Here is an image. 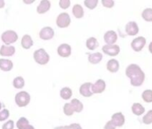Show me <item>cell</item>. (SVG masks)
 <instances>
[{
    "label": "cell",
    "mask_w": 152,
    "mask_h": 129,
    "mask_svg": "<svg viewBox=\"0 0 152 129\" xmlns=\"http://www.w3.org/2000/svg\"><path fill=\"white\" fill-rule=\"evenodd\" d=\"M126 76L131 80V85L133 86H140L145 80V73L137 64H130L125 70Z\"/></svg>",
    "instance_id": "cell-1"
},
{
    "label": "cell",
    "mask_w": 152,
    "mask_h": 129,
    "mask_svg": "<svg viewBox=\"0 0 152 129\" xmlns=\"http://www.w3.org/2000/svg\"><path fill=\"white\" fill-rule=\"evenodd\" d=\"M33 59L34 61L39 64V65H46V64L49 61V54L46 52L45 49L39 48L36 50L33 53Z\"/></svg>",
    "instance_id": "cell-2"
},
{
    "label": "cell",
    "mask_w": 152,
    "mask_h": 129,
    "mask_svg": "<svg viewBox=\"0 0 152 129\" xmlns=\"http://www.w3.org/2000/svg\"><path fill=\"white\" fill-rule=\"evenodd\" d=\"M15 101L18 107H21V108L26 107L31 102V95L29 93L25 91H21L18 94H16L15 97Z\"/></svg>",
    "instance_id": "cell-3"
},
{
    "label": "cell",
    "mask_w": 152,
    "mask_h": 129,
    "mask_svg": "<svg viewBox=\"0 0 152 129\" xmlns=\"http://www.w3.org/2000/svg\"><path fill=\"white\" fill-rule=\"evenodd\" d=\"M1 39L6 44V45H11V44L15 43L18 40V35L14 30H6L5 32L2 33Z\"/></svg>",
    "instance_id": "cell-4"
},
{
    "label": "cell",
    "mask_w": 152,
    "mask_h": 129,
    "mask_svg": "<svg viewBox=\"0 0 152 129\" xmlns=\"http://www.w3.org/2000/svg\"><path fill=\"white\" fill-rule=\"evenodd\" d=\"M71 23V17L67 13H61L56 18V25L59 28H67Z\"/></svg>",
    "instance_id": "cell-5"
},
{
    "label": "cell",
    "mask_w": 152,
    "mask_h": 129,
    "mask_svg": "<svg viewBox=\"0 0 152 129\" xmlns=\"http://www.w3.org/2000/svg\"><path fill=\"white\" fill-rule=\"evenodd\" d=\"M145 45H146V39L143 37H136L131 43V46L135 52H140L145 46Z\"/></svg>",
    "instance_id": "cell-6"
},
{
    "label": "cell",
    "mask_w": 152,
    "mask_h": 129,
    "mask_svg": "<svg viewBox=\"0 0 152 129\" xmlns=\"http://www.w3.org/2000/svg\"><path fill=\"white\" fill-rule=\"evenodd\" d=\"M102 52L109 56H116L120 53V47L117 45H105L102 47Z\"/></svg>",
    "instance_id": "cell-7"
},
{
    "label": "cell",
    "mask_w": 152,
    "mask_h": 129,
    "mask_svg": "<svg viewBox=\"0 0 152 129\" xmlns=\"http://www.w3.org/2000/svg\"><path fill=\"white\" fill-rule=\"evenodd\" d=\"M55 31L51 27H44L39 31V37L43 40H50L54 37Z\"/></svg>",
    "instance_id": "cell-8"
},
{
    "label": "cell",
    "mask_w": 152,
    "mask_h": 129,
    "mask_svg": "<svg viewBox=\"0 0 152 129\" xmlns=\"http://www.w3.org/2000/svg\"><path fill=\"white\" fill-rule=\"evenodd\" d=\"M57 53L59 56L66 58L69 57L72 53V47L68 44H62L57 47Z\"/></svg>",
    "instance_id": "cell-9"
},
{
    "label": "cell",
    "mask_w": 152,
    "mask_h": 129,
    "mask_svg": "<svg viewBox=\"0 0 152 129\" xmlns=\"http://www.w3.org/2000/svg\"><path fill=\"white\" fill-rule=\"evenodd\" d=\"M106 89V82L103 79H98L91 86L92 94H101Z\"/></svg>",
    "instance_id": "cell-10"
},
{
    "label": "cell",
    "mask_w": 152,
    "mask_h": 129,
    "mask_svg": "<svg viewBox=\"0 0 152 129\" xmlns=\"http://www.w3.org/2000/svg\"><path fill=\"white\" fill-rule=\"evenodd\" d=\"M111 121L115 125V127H117V126L120 127V126H123L124 125L125 118H124V116L122 112H116L112 116Z\"/></svg>",
    "instance_id": "cell-11"
},
{
    "label": "cell",
    "mask_w": 152,
    "mask_h": 129,
    "mask_svg": "<svg viewBox=\"0 0 152 129\" xmlns=\"http://www.w3.org/2000/svg\"><path fill=\"white\" fill-rule=\"evenodd\" d=\"M125 32L129 36H135L139 33V27L135 22H129L125 26Z\"/></svg>",
    "instance_id": "cell-12"
},
{
    "label": "cell",
    "mask_w": 152,
    "mask_h": 129,
    "mask_svg": "<svg viewBox=\"0 0 152 129\" xmlns=\"http://www.w3.org/2000/svg\"><path fill=\"white\" fill-rule=\"evenodd\" d=\"M91 86H92V83L91 82H87V83H84L80 87V94L83 96V97H91L92 96V91H91Z\"/></svg>",
    "instance_id": "cell-13"
},
{
    "label": "cell",
    "mask_w": 152,
    "mask_h": 129,
    "mask_svg": "<svg viewBox=\"0 0 152 129\" xmlns=\"http://www.w3.org/2000/svg\"><path fill=\"white\" fill-rule=\"evenodd\" d=\"M104 40L107 45H114L117 40V34L114 30H108L104 35Z\"/></svg>",
    "instance_id": "cell-14"
},
{
    "label": "cell",
    "mask_w": 152,
    "mask_h": 129,
    "mask_svg": "<svg viewBox=\"0 0 152 129\" xmlns=\"http://www.w3.org/2000/svg\"><path fill=\"white\" fill-rule=\"evenodd\" d=\"M119 61L115 59H111L107 63V69L111 73H115L119 71Z\"/></svg>",
    "instance_id": "cell-15"
},
{
    "label": "cell",
    "mask_w": 152,
    "mask_h": 129,
    "mask_svg": "<svg viewBox=\"0 0 152 129\" xmlns=\"http://www.w3.org/2000/svg\"><path fill=\"white\" fill-rule=\"evenodd\" d=\"M15 53V48L13 45H3L0 48V55L1 56H12Z\"/></svg>",
    "instance_id": "cell-16"
},
{
    "label": "cell",
    "mask_w": 152,
    "mask_h": 129,
    "mask_svg": "<svg viewBox=\"0 0 152 129\" xmlns=\"http://www.w3.org/2000/svg\"><path fill=\"white\" fill-rule=\"evenodd\" d=\"M14 67V63L8 59H0V70L3 71H10Z\"/></svg>",
    "instance_id": "cell-17"
},
{
    "label": "cell",
    "mask_w": 152,
    "mask_h": 129,
    "mask_svg": "<svg viewBox=\"0 0 152 129\" xmlns=\"http://www.w3.org/2000/svg\"><path fill=\"white\" fill-rule=\"evenodd\" d=\"M50 6H51V3L49 1H48V0H42V1H40L39 6L37 7V13L40 14H45L50 9Z\"/></svg>",
    "instance_id": "cell-18"
},
{
    "label": "cell",
    "mask_w": 152,
    "mask_h": 129,
    "mask_svg": "<svg viewBox=\"0 0 152 129\" xmlns=\"http://www.w3.org/2000/svg\"><path fill=\"white\" fill-rule=\"evenodd\" d=\"M21 45L23 46V48L24 49H30L32 45H33V40L31 38V37L28 34L24 35L22 38L21 41Z\"/></svg>",
    "instance_id": "cell-19"
},
{
    "label": "cell",
    "mask_w": 152,
    "mask_h": 129,
    "mask_svg": "<svg viewBox=\"0 0 152 129\" xmlns=\"http://www.w3.org/2000/svg\"><path fill=\"white\" fill-rule=\"evenodd\" d=\"M103 59V55L101 53H90L88 56V60L92 64H98Z\"/></svg>",
    "instance_id": "cell-20"
},
{
    "label": "cell",
    "mask_w": 152,
    "mask_h": 129,
    "mask_svg": "<svg viewBox=\"0 0 152 129\" xmlns=\"http://www.w3.org/2000/svg\"><path fill=\"white\" fill-rule=\"evenodd\" d=\"M72 14L74 15L75 18H77V19L83 18L84 15V11H83V6L81 5H78V4L74 5L72 7Z\"/></svg>",
    "instance_id": "cell-21"
},
{
    "label": "cell",
    "mask_w": 152,
    "mask_h": 129,
    "mask_svg": "<svg viewBox=\"0 0 152 129\" xmlns=\"http://www.w3.org/2000/svg\"><path fill=\"white\" fill-rule=\"evenodd\" d=\"M70 103H71V104H72V106L73 107L74 112L80 113V112H82V111H83V102H82L80 100L74 98V99H72V100L71 101V102H70Z\"/></svg>",
    "instance_id": "cell-22"
},
{
    "label": "cell",
    "mask_w": 152,
    "mask_h": 129,
    "mask_svg": "<svg viewBox=\"0 0 152 129\" xmlns=\"http://www.w3.org/2000/svg\"><path fill=\"white\" fill-rule=\"evenodd\" d=\"M86 46L91 51H93L96 48H98L99 47V42H98L97 38L96 37H89L87 39V41H86Z\"/></svg>",
    "instance_id": "cell-23"
},
{
    "label": "cell",
    "mask_w": 152,
    "mask_h": 129,
    "mask_svg": "<svg viewBox=\"0 0 152 129\" xmlns=\"http://www.w3.org/2000/svg\"><path fill=\"white\" fill-rule=\"evenodd\" d=\"M72 95V91L70 87H63L60 90V96L62 99H64L65 101L71 99Z\"/></svg>",
    "instance_id": "cell-24"
},
{
    "label": "cell",
    "mask_w": 152,
    "mask_h": 129,
    "mask_svg": "<svg viewBox=\"0 0 152 129\" xmlns=\"http://www.w3.org/2000/svg\"><path fill=\"white\" fill-rule=\"evenodd\" d=\"M132 111L136 116H140L145 112V109L140 103H133L132 106Z\"/></svg>",
    "instance_id": "cell-25"
},
{
    "label": "cell",
    "mask_w": 152,
    "mask_h": 129,
    "mask_svg": "<svg viewBox=\"0 0 152 129\" xmlns=\"http://www.w3.org/2000/svg\"><path fill=\"white\" fill-rule=\"evenodd\" d=\"M24 85H25V81L23 77H16L13 81V86L16 89L23 88L24 86Z\"/></svg>",
    "instance_id": "cell-26"
},
{
    "label": "cell",
    "mask_w": 152,
    "mask_h": 129,
    "mask_svg": "<svg viewBox=\"0 0 152 129\" xmlns=\"http://www.w3.org/2000/svg\"><path fill=\"white\" fill-rule=\"evenodd\" d=\"M141 16L146 22H152V8H146L143 10Z\"/></svg>",
    "instance_id": "cell-27"
},
{
    "label": "cell",
    "mask_w": 152,
    "mask_h": 129,
    "mask_svg": "<svg viewBox=\"0 0 152 129\" xmlns=\"http://www.w3.org/2000/svg\"><path fill=\"white\" fill-rule=\"evenodd\" d=\"M28 125H29V120L24 117H20L16 122V126L18 129H24Z\"/></svg>",
    "instance_id": "cell-28"
},
{
    "label": "cell",
    "mask_w": 152,
    "mask_h": 129,
    "mask_svg": "<svg viewBox=\"0 0 152 129\" xmlns=\"http://www.w3.org/2000/svg\"><path fill=\"white\" fill-rule=\"evenodd\" d=\"M54 129H83V127L78 123H72V124H70L69 125L56 126Z\"/></svg>",
    "instance_id": "cell-29"
},
{
    "label": "cell",
    "mask_w": 152,
    "mask_h": 129,
    "mask_svg": "<svg viewBox=\"0 0 152 129\" xmlns=\"http://www.w3.org/2000/svg\"><path fill=\"white\" fill-rule=\"evenodd\" d=\"M63 110H64V113L65 114V116H72L74 113L73 107L72 106V104L70 102H67L64 105Z\"/></svg>",
    "instance_id": "cell-30"
},
{
    "label": "cell",
    "mask_w": 152,
    "mask_h": 129,
    "mask_svg": "<svg viewBox=\"0 0 152 129\" xmlns=\"http://www.w3.org/2000/svg\"><path fill=\"white\" fill-rule=\"evenodd\" d=\"M142 99L146 102H152V90H145L141 95Z\"/></svg>",
    "instance_id": "cell-31"
},
{
    "label": "cell",
    "mask_w": 152,
    "mask_h": 129,
    "mask_svg": "<svg viewBox=\"0 0 152 129\" xmlns=\"http://www.w3.org/2000/svg\"><path fill=\"white\" fill-rule=\"evenodd\" d=\"M98 3H99L98 0H85V1H84L85 6L88 7L89 9H91V10L94 9L98 6Z\"/></svg>",
    "instance_id": "cell-32"
},
{
    "label": "cell",
    "mask_w": 152,
    "mask_h": 129,
    "mask_svg": "<svg viewBox=\"0 0 152 129\" xmlns=\"http://www.w3.org/2000/svg\"><path fill=\"white\" fill-rule=\"evenodd\" d=\"M10 116V112L7 109H4L2 110H0V122H2V121H5L7 119H8Z\"/></svg>",
    "instance_id": "cell-33"
},
{
    "label": "cell",
    "mask_w": 152,
    "mask_h": 129,
    "mask_svg": "<svg viewBox=\"0 0 152 129\" xmlns=\"http://www.w3.org/2000/svg\"><path fill=\"white\" fill-rule=\"evenodd\" d=\"M142 121L146 125H149V124L152 123V110H149V111H148V113L143 117Z\"/></svg>",
    "instance_id": "cell-34"
},
{
    "label": "cell",
    "mask_w": 152,
    "mask_h": 129,
    "mask_svg": "<svg viewBox=\"0 0 152 129\" xmlns=\"http://www.w3.org/2000/svg\"><path fill=\"white\" fill-rule=\"evenodd\" d=\"M14 128H15V122L13 120H8L2 125V129H14Z\"/></svg>",
    "instance_id": "cell-35"
},
{
    "label": "cell",
    "mask_w": 152,
    "mask_h": 129,
    "mask_svg": "<svg viewBox=\"0 0 152 129\" xmlns=\"http://www.w3.org/2000/svg\"><path fill=\"white\" fill-rule=\"evenodd\" d=\"M71 5V1L70 0H61L59 1V6L62 9H67Z\"/></svg>",
    "instance_id": "cell-36"
},
{
    "label": "cell",
    "mask_w": 152,
    "mask_h": 129,
    "mask_svg": "<svg viewBox=\"0 0 152 129\" xmlns=\"http://www.w3.org/2000/svg\"><path fill=\"white\" fill-rule=\"evenodd\" d=\"M101 2L103 6L107 8H112L115 6V1H113V0H102Z\"/></svg>",
    "instance_id": "cell-37"
},
{
    "label": "cell",
    "mask_w": 152,
    "mask_h": 129,
    "mask_svg": "<svg viewBox=\"0 0 152 129\" xmlns=\"http://www.w3.org/2000/svg\"><path fill=\"white\" fill-rule=\"evenodd\" d=\"M116 127L115 126V125L112 123L111 120H109L108 122H107V124L104 126V129H115Z\"/></svg>",
    "instance_id": "cell-38"
},
{
    "label": "cell",
    "mask_w": 152,
    "mask_h": 129,
    "mask_svg": "<svg viewBox=\"0 0 152 129\" xmlns=\"http://www.w3.org/2000/svg\"><path fill=\"white\" fill-rule=\"evenodd\" d=\"M4 6H5V1L0 0V8H3Z\"/></svg>",
    "instance_id": "cell-39"
},
{
    "label": "cell",
    "mask_w": 152,
    "mask_h": 129,
    "mask_svg": "<svg viewBox=\"0 0 152 129\" xmlns=\"http://www.w3.org/2000/svg\"><path fill=\"white\" fill-rule=\"evenodd\" d=\"M24 129H35V128H34V126H33V125H30V124H29V125H28Z\"/></svg>",
    "instance_id": "cell-40"
},
{
    "label": "cell",
    "mask_w": 152,
    "mask_h": 129,
    "mask_svg": "<svg viewBox=\"0 0 152 129\" xmlns=\"http://www.w3.org/2000/svg\"><path fill=\"white\" fill-rule=\"evenodd\" d=\"M148 50H149L150 53H152V42H150L148 45Z\"/></svg>",
    "instance_id": "cell-41"
},
{
    "label": "cell",
    "mask_w": 152,
    "mask_h": 129,
    "mask_svg": "<svg viewBox=\"0 0 152 129\" xmlns=\"http://www.w3.org/2000/svg\"><path fill=\"white\" fill-rule=\"evenodd\" d=\"M25 4H32L34 1H33V0H31V1H26V0H24V1H23Z\"/></svg>",
    "instance_id": "cell-42"
},
{
    "label": "cell",
    "mask_w": 152,
    "mask_h": 129,
    "mask_svg": "<svg viewBox=\"0 0 152 129\" xmlns=\"http://www.w3.org/2000/svg\"><path fill=\"white\" fill-rule=\"evenodd\" d=\"M1 109H2V103H1V102H0V110H1Z\"/></svg>",
    "instance_id": "cell-43"
}]
</instances>
